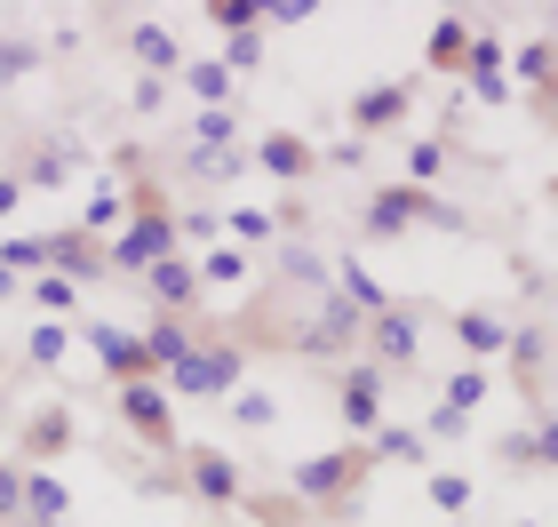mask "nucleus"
I'll list each match as a JSON object with an SVG mask.
<instances>
[{"mask_svg": "<svg viewBox=\"0 0 558 527\" xmlns=\"http://www.w3.org/2000/svg\"><path fill=\"white\" fill-rule=\"evenodd\" d=\"M367 480H375L367 440H343V447H327V456H303L288 471V495H295V504H312V512H327V519H351L367 504Z\"/></svg>", "mask_w": 558, "mask_h": 527, "instance_id": "f257e3e1", "label": "nucleus"}, {"mask_svg": "<svg viewBox=\"0 0 558 527\" xmlns=\"http://www.w3.org/2000/svg\"><path fill=\"white\" fill-rule=\"evenodd\" d=\"M415 224H430V232H471V216L454 208V200L423 192V184H375L367 208H360L367 240H399V232H415Z\"/></svg>", "mask_w": 558, "mask_h": 527, "instance_id": "f03ea898", "label": "nucleus"}, {"mask_svg": "<svg viewBox=\"0 0 558 527\" xmlns=\"http://www.w3.org/2000/svg\"><path fill=\"white\" fill-rule=\"evenodd\" d=\"M240 384H247V351L232 336H199L192 360H175L160 375V392H175V399H232Z\"/></svg>", "mask_w": 558, "mask_h": 527, "instance_id": "7ed1b4c3", "label": "nucleus"}, {"mask_svg": "<svg viewBox=\"0 0 558 527\" xmlns=\"http://www.w3.org/2000/svg\"><path fill=\"white\" fill-rule=\"evenodd\" d=\"M360 351H367L384 375H408V368L423 360V304H391V312L360 320Z\"/></svg>", "mask_w": 558, "mask_h": 527, "instance_id": "20e7f679", "label": "nucleus"}, {"mask_svg": "<svg viewBox=\"0 0 558 527\" xmlns=\"http://www.w3.org/2000/svg\"><path fill=\"white\" fill-rule=\"evenodd\" d=\"M288 344H295V360H343V351H360V312H351L343 296L327 288L319 312H303Z\"/></svg>", "mask_w": 558, "mask_h": 527, "instance_id": "39448f33", "label": "nucleus"}, {"mask_svg": "<svg viewBox=\"0 0 558 527\" xmlns=\"http://www.w3.org/2000/svg\"><path fill=\"white\" fill-rule=\"evenodd\" d=\"M112 408H120V423H129V432L151 447V456H184V432H175V416H168V392L160 384H120L112 392Z\"/></svg>", "mask_w": 558, "mask_h": 527, "instance_id": "423d86ee", "label": "nucleus"}, {"mask_svg": "<svg viewBox=\"0 0 558 527\" xmlns=\"http://www.w3.org/2000/svg\"><path fill=\"white\" fill-rule=\"evenodd\" d=\"M88 351H96V368L112 375V392L120 384H160V368H151V351L136 328H112V320H88Z\"/></svg>", "mask_w": 558, "mask_h": 527, "instance_id": "0eeeda50", "label": "nucleus"}, {"mask_svg": "<svg viewBox=\"0 0 558 527\" xmlns=\"http://www.w3.org/2000/svg\"><path fill=\"white\" fill-rule=\"evenodd\" d=\"M175 464H184V495H199V504H216V512H232L240 495H247L240 464L223 456V447H208V440H199V447H184Z\"/></svg>", "mask_w": 558, "mask_h": 527, "instance_id": "6e6552de", "label": "nucleus"}, {"mask_svg": "<svg viewBox=\"0 0 558 527\" xmlns=\"http://www.w3.org/2000/svg\"><path fill=\"white\" fill-rule=\"evenodd\" d=\"M384 384H391V375L375 368V360H351L336 375V416L351 423V440H367L375 423H384Z\"/></svg>", "mask_w": 558, "mask_h": 527, "instance_id": "1a4fd4ad", "label": "nucleus"}, {"mask_svg": "<svg viewBox=\"0 0 558 527\" xmlns=\"http://www.w3.org/2000/svg\"><path fill=\"white\" fill-rule=\"evenodd\" d=\"M256 168H271L279 184H303V176H319L327 160H319V144L303 136V129H264L256 136Z\"/></svg>", "mask_w": 558, "mask_h": 527, "instance_id": "9d476101", "label": "nucleus"}, {"mask_svg": "<svg viewBox=\"0 0 558 527\" xmlns=\"http://www.w3.org/2000/svg\"><path fill=\"white\" fill-rule=\"evenodd\" d=\"M144 296H151L168 320H192V304H199V264L175 248V256H160V264L144 272Z\"/></svg>", "mask_w": 558, "mask_h": 527, "instance_id": "9b49d317", "label": "nucleus"}, {"mask_svg": "<svg viewBox=\"0 0 558 527\" xmlns=\"http://www.w3.org/2000/svg\"><path fill=\"white\" fill-rule=\"evenodd\" d=\"M502 33H471V48H463V88L478 96V105H511V81H502Z\"/></svg>", "mask_w": 558, "mask_h": 527, "instance_id": "f8f14e48", "label": "nucleus"}, {"mask_svg": "<svg viewBox=\"0 0 558 527\" xmlns=\"http://www.w3.org/2000/svg\"><path fill=\"white\" fill-rule=\"evenodd\" d=\"M40 272H57V280H96L105 272V248H96L88 232H40Z\"/></svg>", "mask_w": 558, "mask_h": 527, "instance_id": "ddd939ff", "label": "nucleus"}, {"mask_svg": "<svg viewBox=\"0 0 558 527\" xmlns=\"http://www.w3.org/2000/svg\"><path fill=\"white\" fill-rule=\"evenodd\" d=\"M408 105H415V88L408 81H384V88H367V96H351V136H384V129H399L408 120Z\"/></svg>", "mask_w": 558, "mask_h": 527, "instance_id": "4468645a", "label": "nucleus"}, {"mask_svg": "<svg viewBox=\"0 0 558 527\" xmlns=\"http://www.w3.org/2000/svg\"><path fill=\"white\" fill-rule=\"evenodd\" d=\"M454 344H463L471 368H487L495 351H511V320L487 312V304H463V312H454Z\"/></svg>", "mask_w": 558, "mask_h": 527, "instance_id": "2eb2a0df", "label": "nucleus"}, {"mask_svg": "<svg viewBox=\"0 0 558 527\" xmlns=\"http://www.w3.org/2000/svg\"><path fill=\"white\" fill-rule=\"evenodd\" d=\"M72 447V408H33L24 416V471H48Z\"/></svg>", "mask_w": 558, "mask_h": 527, "instance_id": "dca6fc26", "label": "nucleus"}, {"mask_svg": "<svg viewBox=\"0 0 558 527\" xmlns=\"http://www.w3.org/2000/svg\"><path fill=\"white\" fill-rule=\"evenodd\" d=\"M240 168H256L247 144H184V176L192 184H232Z\"/></svg>", "mask_w": 558, "mask_h": 527, "instance_id": "f3484780", "label": "nucleus"}, {"mask_svg": "<svg viewBox=\"0 0 558 527\" xmlns=\"http://www.w3.org/2000/svg\"><path fill=\"white\" fill-rule=\"evenodd\" d=\"M120 224H129V184H120V176H105V184L88 192V208H81V224H72V232H88L96 248H105V232H120Z\"/></svg>", "mask_w": 558, "mask_h": 527, "instance_id": "a211bd4d", "label": "nucleus"}, {"mask_svg": "<svg viewBox=\"0 0 558 527\" xmlns=\"http://www.w3.org/2000/svg\"><path fill=\"white\" fill-rule=\"evenodd\" d=\"M129 48L151 81H168V72H184V40L168 33V24H129Z\"/></svg>", "mask_w": 558, "mask_h": 527, "instance_id": "6ab92c4d", "label": "nucleus"}, {"mask_svg": "<svg viewBox=\"0 0 558 527\" xmlns=\"http://www.w3.org/2000/svg\"><path fill=\"white\" fill-rule=\"evenodd\" d=\"M24 519L33 527H64L72 519V488L57 480V471H24Z\"/></svg>", "mask_w": 558, "mask_h": 527, "instance_id": "aec40b11", "label": "nucleus"}, {"mask_svg": "<svg viewBox=\"0 0 558 527\" xmlns=\"http://www.w3.org/2000/svg\"><path fill=\"white\" fill-rule=\"evenodd\" d=\"M336 296H343V304L360 312V320H375V312H391V296H384V280H375V272H367L360 256H343V264H336Z\"/></svg>", "mask_w": 558, "mask_h": 527, "instance_id": "412c9836", "label": "nucleus"}, {"mask_svg": "<svg viewBox=\"0 0 558 527\" xmlns=\"http://www.w3.org/2000/svg\"><path fill=\"white\" fill-rule=\"evenodd\" d=\"M136 336H144V351H151V368H160V375H168L175 360H192V344H199L192 320H168V312L151 320V328H136Z\"/></svg>", "mask_w": 558, "mask_h": 527, "instance_id": "4be33fe9", "label": "nucleus"}, {"mask_svg": "<svg viewBox=\"0 0 558 527\" xmlns=\"http://www.w3.org/2000/svg\"><path fill=\"white\" fill-rule=\"evenodd\" d=\"M463 48H471V24L463 16H439V24H430V40H423V64L430 72H463Z\"/></svg>", "mask_w": 558, "mask_h": 527, "instance_id": "5701e85b", "label": "nucleus"}, {"mask_svg": "<svg viewBox=\"0 0 558 527\" xmlns=\"http://www.w3.org/2000/svg\"><path fill=\"white\" fill-rule=\"evenodd\" d=\"M367 456L375 464H423V432H415V423H375V432H367Z\"/></svg>", "mask_w": 558, "mask_h": 527, "instance_id": "b1692460", "label": "nucleus"}, {"mask_svg": "<svg viewBox=\"0 0 558 527\" xmlns=\"http://www.w3.org/2000/svg\"><path fill=\"white\" fill-rule=\"evenodd\" d=\"M399 168H408V176H399V184H439V176H447V136H415L408 144V160H399Z\"/></svg>", "mask_w": 558, "mask_h": 527, "instance_id": "393cba45", "label": "nucleus"}, {"mask_svg": "<svg viewBox=\"0 0 558 527\" xmlns=\"http://www.w3.org/2000/svg\"><path fill=\"white\" fill-rule=\"evenodd\" d=\"M72 168H81V160H72V144H48V153L24 160V192H57Z\"/></svg>", "mask_w": 558, "mask_h": 527, "instance_id": "a878e982", "label": "nucleus"}, {"mask_svg": "<svg viewBox=\"0 0 558 527\" xmlns=\"http://www.w3.org/2000/svg\"><path fill=\"white\" fill-rule=\"evenodd\" d=\"M279 272H288V280H303V288H312V296H327V288H336V264H319L312 256V248H279Z\"/></svg>", "mask_w": 558, "mask_h": 527, "instance_id": "bb28decb", "label": "nucleus"}, {"mask_svg": "<svg viewBox=\"0 0 558 527\" xmlns=\"http://www.w3.org/2000/svg\"><path fill=\"white\" fill-rule=\"evenodd\" d=\"M199 264V288H240L247 280V256L240 248H208V256H192Z\"/></svg>", "mask_w": 558, "mask_h": 527, "instance_id": "cd10ccee", "label": "nucleus"}, {"mask_svg": "<svg viewBox=\"0 0 558 527\" xmlns=\"http://www.w3.org/2000/svg\"><path fill=\"white\" fill-rule=\"evenodd\" d=\"M24 296H33V304H40L48 320H64L72 304H81V288H72V280H57V272H33V280H24Z\"/></svg>", "mask_w": 558, "mask_h": 527, "instance_id": "c85d7f7f", "label": "nucleus"}, {"mask_svg": "<svg viewBox=\"0 0 558 527\" xmlns=\"http://www.w3.org/2000/svg\"><path fill=\"white\" fill-rule=\"evenodd\" d=\"M64 351H72V328H64V320H40V328L24 336V360H33V368H57Z\"/></svg>", "mask_w": 558, "mask_h": 527, "instance_id": "c756f323", "label": "nucleus"}, {"mask_svg": "<svg viewBox=\"0 0 558 527\" xmlns=\"http://www.w3.org/2000/svg\"><path fill=\"white\" fill-rule=\"evenodd\" d=\"M192 144H240V105H199Z\"/></svg>", "mask_w": 558, "mask_h": 527, "instance_id": "7c9ffc66", "label": "nucleus"}, {"mask_svg": "<svg viewBox=\"0 0 558 527\" xmlns=\"http://www.w3.org/2000/svg\"><path fill=\"white\" fill-rule=\"evenodd\" d=\"M33 64H40V40H33V33H0V88L24 81Z\"/></svg>", "mask_w": 558, "mask_h": 527, "instance_id": "2f4dec72", "label": "nucleus"}, {"mask_svg": "<svg viewBox=\"0 0 558 527\" xmlns=\"http://www.w3.org/2000/svg\"><path fill=\"white\" fill-rule=\"evenodd\" d=\"M423 495H430V504H439L447 519H463V512H471V480H463V471H430Z\"/></svg>", "mask_w": 558, "mask_h": 527, "instance_id": "473e14b6", "label": "nucleus"}, {"mask_svg": "<svg viewBox=\"0 0 558 527\" xmlns=\"http://www.w3.org/2000/svg\"><path fill=\"white\" fill-rule=\"evenodd\" d=\"M232 423H247V432H271V423H279V399L271 392H232Z\"/></svg>", "mask_w": 558, "mask_h": 527, "instance_id": "72a5a7b5", "label": "nucleus"}, {"mask_svg": "<svg viewBox=\"0 0 558 527\" xmlns=\"http://www.w3.org/2000/svg\"><path fill=\"white\" fill-rule=\"evenodd\" d=\"M184 81H192V96H208V105H240V96H232V72H223L216 57H208V64H184Z\"/></svg>", "mask_w": 558, "mask_h": 527, "instance_id": "f704fd0d", "label": "nucleus"}, {"mask_svg": "<svg viewBox=\"0 0 558 527\" xmlns=\"http://www.w3.org/2000/svg\"><path fill=\"white\" fill-rule=\"evenodd\" d=\"M478 399H487V368H471V360H463V368L447 375V408H463V416H478Z\"/></svg>", "mask_w": 558, "mask_h": 527, "instance_id": "c9c22d12", "label": "nucleus"}, {"mask_svg": "<svg viewBox=\"0 0 558 527\" xmlns=\"http://www.w3.org/2000/svg\"><path fill=\"white\" fill-rule=\"evenodd\" d=\"M223 232L247 240V248H264V240L279 232V216H271V208H232V216H223Z\"/></svg>", "mask_w": 558, "mask_h": 527, "instance_id": "e433bc0d", "label": "nucleus"}, {"mask_svg": "<svg viewBox=\"0 0 558 527\" xmlns=\"http://www.w3.org/2000/svg\"><path fill=\"white\" fill-rule=\"evenodd\" d=\"M24 519V464L16 456H0V527Z\"/></svg>", "mask_w": 558, "mask_h": 527, "instance_id": "4c0bfd02", "label": "nucleus"}, {"mask_svg": "<svg viewBox=\"0 0 558 527\" xmlns=\"http://www.w3.org/2000/svg\"><path fill=\"white\" fill-rule=\"evenodd\" d=\"M216 64H223V72H256V64H264V33H232Z\"/></svg>", "mask_w": 558, "mask_h": 527, "instance_id": "58836bf2", "label": "nucleus"}, {"mask_svg": "<svg viewBox=\"0 0 558 527\" xmlns=\"http://www.w3.org/2000/svg\"><path fill=\"white\" fill-rule=\"evenodd\" d=\"M423 432L439 440V447H454V440H471V416H463V408H447V399H439V408H430V423H423Z\"/></svg>", "mask_w": 558, "mask_h": 527, "instance_id": "ea45409f", "label": "nucleus"}, {"mask_svg": "<svg viewBox=\"0 0 558 527\" xmlns=\"http://www.w3.org/2000/svg\"><path fill=\"white\" fill-rule=\"evenodd\" d=\"M208 16L223 24V40H232V33H247V24H264V9H256V0H216Z\"/></svg>", "mask_w": 558, "mask_h": 527, "instance_id": "a19ab883", "label": "nucleus"}, {"mask_svg": "<svg viewBox=\"0 0 558 527\" xmlns=\"http://www.w3.org/2000/svg\"><path fill=\"white\" fill-rule=\"evenodd\" d=\"M495 447H502V464H511V471H535V432H502Z\"/></svg>", "mask_w": 558, "mask_h": 527, "instance_id": "79ce46f5", "label": "nucleus"}, {"mask_svg": "<svg viewBox=\"0 0 558 527\" xmlns=\"http://www.w3.org/2000/svg\"><path fill=\"white\" fill-rule=\"evenodd\" d=\"M535 471H558V416H535Z\"/></svg>", "mask_w": 558, "mask_h": 527, "instance_id": "37998d69", "label": "nucleus"}, {"mask_svg": "<svg viewBox=\"0 0 558 527\" xmlns=\"http://www.w3.org/2000/svg\"><path fill=\"white\" fill-rule=\"evenodd\" d=\"M129 105H136V112H160V105H168V81H151V72H144V81H136V96H129Z\"/></svg>", "mask_w": 558, "mask_h": 527, "instance_id": "c03bdc74", "label": "nucleus"}, {"mask_svg": "<svg viewBox=\"0 0 558 527\" xmlns=\"http://www.w3.org/2000/svg\"><path fill=\"white\" fill-rule=\"evenodd\" d=\"M192 240H223V216H208V208H192V216H175Z\"/></svg>", "mask_w": 558, "mask_h": 527, "instance_id": "a18cd8bd", "label": "nucleus"}, {"mask_svg": "<svg viewBox=\"0 0 558 527\" xmlns=\"http://www.w3.org/2000/svg\"><path fill=\"white\" fill-rule=\"evenodd\" d=\"M303 16H312V0H271L264 9V24H303Z\"/></svg>", "mask_w": 558, "mask_h": 527, "instance_id": "49530a36", "label": "nucleus"}, {"mask_svg": "<svg viewBox=\"0 0 558 527\" xmlns=\"http://www.w3.org/2000/svg\"><path fill=\"white\" fill-rule=\"evenodd\" d=\"M24 208V176H0V224H9Z\"/></svg>", "mask_w": 558, "mask_h": 527, "instance_id": "de8ad7c7", "label": "nucleus"}, {"mask_svg": "<svg viewBox=\"0 0 558 527\" xmlns=\"http://www.w3.org/2000/svg\"><path fill=\"white\" fill-rule=\"evenodd\" d=\"M16 288H24V280H16V272H9V264H0V304H9V296H16Z\"/></svg>", "mask_w": 558, "mask_h": 527, "instance_id": "09e8293b", "label": "nucleus"}, {"mask_svg": "<svg viewBox=\"0 0 558 527\" xmlns=\"http://www.w3.org/2000/svg\"><path fill=\"white\" fill-rule=\"evenodd\" d=\"M0 423H16V416H9V392H0Z\"/></svg>", "mask_w": 558, "mask_h": 527, "instance_id": "8fccbe9b", "label": "nucleus"}, {"mask_svg": "<svg viewBox=\"0 0 558 527\" xmlns=\"http://www.w3.org/2000/svg\"><path fill=\"white\" fill-rule=\"evenodd\" d=\"M550 208H558V176H550Z\"/></svg>", "mask_w": 558, "mask_h": 527, "instance_id": "3c124183", "label": "nucleus"}, {"mask_svg": "<svg viewBox=\"0 0 558 527\" xmlns=\"http://www.w3.org/2000/svg\"><path fill=\"white\" fill-rule=\"evenodd\" d=\"M519 527H543V519H519Z\"/></svg>", "mask_w": 558, "mask_h": 527, "instance_id": "603ef678", "label": "nucleus"}, {"mask_svg": "<svg viewBox=\"0 0 558 527\" xmlns=\"http://www.w3.org/2000/svg\"><path fill=\"white\" fill-rule=\"evenodd\" d=\"M64 527H72V519H64Z\"/></svg>", "mask_w": 558, "mask_h": 527, "instance_id": "864d4df0", "label": "nucleus"}]
</instances>
